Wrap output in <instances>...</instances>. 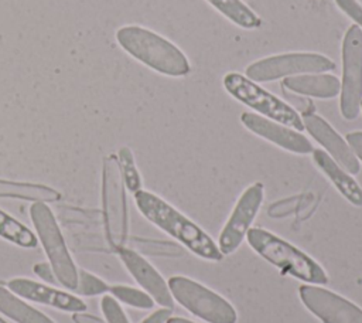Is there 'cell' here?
Masks as SVG:
<instances>
[{"instance_id":"cell-1","label":"cell","mask_w":362,"mask_h":323,"mask_svg":"<svg viewBox=\"0 0 362 323\" xmlns=\"http://www.w3.org/2000/svg\"><path fill=\"white\" fill-rule=\"evenodd\" d=\"M134 203L150 222L170 234L197 256L208 261L222 259L223 254L218 244L202 228L158 196L140 188L134 193Z\"/></svg>"},{"instance_id":"cell-2","label":"cell","mask_w":362,"mask_h":323,"mask_svg":"<svg viewBox=\"0 0 362 323\" xmlns=\"http://www.w3.org/2000/svg\"><path fill=\"white\" fill-rule=\"evenodd\" d=\"M116 40L133 58L160 74L182 76L189 72V62L184 52L148 28L140 26L120 27L116 31Z\"/></svg>"},{"instance_id":"cell-3","label":"cell","mask_w":362,"mask_h":323,"mask_svg":"<svg viewBox=\"0 0 362 323\" xmlns=\"http://www.w3.org/2000/svg\"><path fill=\"white\" fill-rule=\"evenodd\" d=\"M245 238L252 249L284 273L307 282L308 285H325L328 282L325 271L310 255L270 231L250 228Z\"/></svg>"},{"instance_id":"cell-4","label":"cell","mask_w":362,"mask_h":323,"mask_svg":"<svg viewBox=\"0 0 362 323\" xmlns=\"http://www.w3.org/2000/svg\"><path fill=\"white\" fill-rule=\"evenodd\" d=\"M30 218L34 224L37 239L47 254L48 264L54 271L57 282L65 289L75 292L79 271L68 251L54 212L47 203H33L30 207Z\"/></svg>"},{"instance_id":"cell-5","label":"cell","mask_w":362,"mask_h":323,"mask_svg":"<svg viewBox=\"0 0 362 323\" xmlns=\"http://www.w3.org/2000/svg\"><path fill=\"white\" fill-rule=\"evenodd\" d=\"M102 215L105 234L113 249L124 246L129 231L126 186L116 154H109L102 164Z\"/></svg>"},{"instance_id":"cell-6","label":"cell","mask_w":362,"mask_h":323,"mask_svg":"<svg viewBox=\"0 0 362 323\" xmlns=\"http://www.w3.org/2000/svg\"><path fill=\"white\" fill-rule=\"evenodd\" d=\"M167 285L173 299L194 316L208 323H236L235 307L206 286L185 276H171Z\"/></svg>"},{"instance_id":"cell-7","label":"cell","mask_w":362,"mask_h":323,"mask_svg":"<svg viewBox=\"0 0 362 323\" xmlns=\"http://www.w3.org/2000/svg\"><path fill=\"white\" fill-rule=\"evenodd\" d=\"M223 86L233 98L264 115L266 118L288 126L297 132L304 129L300 115L286 102L272 95L256 82L238 72H229L223 76Z\"/></svg>"},{"instance_id":"cell-8","label":"cell","mask_w":362,"mask_h":323,"mask_svg":"<svg viewBox=\"0 0 362 323\" xmlns=\"http://www.w3.org/2000/svg\"><path fill=\"white\" fill-rule=\"evenodd\" d=\"M335 64L317 52H288L252 62L246 68V78L253 82H269L303 74L332 71Z\"/></svg>"},{"instance_id":"cell-9","label":"cell","mask_w":362,"mask_h":323,"mask_svg":"<svg viewBox=\"0 0 362 323\" xmlns=\"http://www.w3.org/2000/svg\"><path fill=\"white\" fill-rule=\"evenodd\" d=\"M341 115L352 120L359 115L362 102V30L354 24L342 41Z\"/></svg>"},{"instance_id":"cell-10","label":"cell","mask_w":362,"mask_h":323,"mask_svg":"<svg viewBox=\"0 0 362 323\" xmlns=\"http://www.w3.org/2000/svg\"><path fill=\"white\" fill-rule=\"evenodd\" d=\"M263 186L260 183H255L249 186L239 197L232 214L229 215L219 235L218 248L223 255L235 252L242 244L246 232L250 230V225L259 212L263 201Z\"/></svg>"},{"instance_id":"cell-11","label":"cell","mask_w":362,"mask_h":323,"mask_svg":"<svg viewBox=\"0 0 362 323\" xmlns=\"http://www.w3.org/2000/svg\"><path fill=\"white\" fill-rule=\"evenodd\" d=\"M304 306L324 323H362V309L348 299L317 285H301Z\"/></svg>"},{"instance_id":"cell-12","label":"cell","mask_w":362,"mask_h":323,"mask_svg":"<svg viewBox=\"0 0 362 323\" xmlns=\"http://www.w3.org/2000/svg\"><path fill=\"white\" fill-rule=\"evenodd\" d=\"M303 126L304 129L328 152L345 171L349 174L359 173V160L354 154L349 144L338 135V132L321 116L315 113H303Z\"/></svg>"},{"instance_id":"cell-13","label":"cell","mask_w":362,"mask_h":323,"mask_svg":"<svg viewBox=\"0 0 362 323\" xmlns=\"http://www.w3.org/2000/svg\"><path fill=\"white\" fill-rule=\"evenodd\" d=\"M117 254L123 265L126 266V269L134 278V280L144 289L146 293L151 296V299L156 303L168 309L174 307V299L168 289L167 282L154 269V266H151V264L147 262V259H144L134 249H130L126 246H122L120 249H117Z\"/></svg>"},{"instance_id":"cell-14","label":"cell","mask_w":362,"mask_h":323,"mask_svg":"<svg viewBox=\"0 0 362 323\" xmlns=\"http://www.w3.org/2000/svg\"><path fill=\"white\" fill-rule=\"evenodd\" d=\"M242 123L255 135L288 150L293 153L307 154L313 152V146L310 140L301 135L300 132L284 126L279 122L260 116L257 113L245 112L240 115Z\"/></svg>"},{"instance_id":"cell-15","label":"cell","mask_w":362,"mask_h":323,"mask_svg":"<svg viewBox=\"0 0 362 323\" xmlns=\"http://www.w3.org/2000/svg\"><path fill=\"white\" fill-rule=\"evenodd\" d=\"M7 288L23 299H28L41 305H48L65 312H85L86 305L78 296L51 286L38 283L25 278H16L8 280Z\"/></svg>"},{"instance_id":"cell-16","label":"cell","mask_w":362,"mask_h":323,"mask_svg":"<svg viewBox=\"0 0 362 323\" xmlns=\"http://www.w3.org/2000/svg\"><path fill=\"white\" fill-rule=\"evenodd\" d=\"M283 86L294 94L315 98H334L341 91L339 79L324 72L287 76L283 79Z\"/></svg>"},{"instance_id":"cell-17","label":"cell","mask_w":362,"mask_h":323,"mask_svg":"<svg viewBox=\"0 0 362 323\" xmlns=\"http://www.w3.org/2000/svg\"><path fill=\"white\" fill-rule=\"evenodd\" d=\"M313 159L320 170L332 181L338 191L354 205H362V188L359 184L345 171L327 152L321 149H313Z\"/></svg>"},{"instance_id":"cell-18","label":"cell","mask_w":362,"mask_h":323,"mask_svg":"<svg viewBox=\"0 0 362 323\" xmlns=\"http://www.w3.org/2000/svg\"><path fill=\"white\" fill-rule=\"evenodd\" d=\"M0 198H18L31 203H54L61 200V193L44 184L0 178Z\"/></svg>"},{"instance_id":"cell-19","label":"cell","mask_w":362,"mask_h":323,"mask_svg":"<svg viewBox=\"0 0 362 323\" xmlns=\"http://www.w3.org/2000/svg\"><path fill=\"white\" fill-rule=\"evenodd\" d=\"M0 313L17 323H55L3 285H0Z\"/></svg>"},{"instance_id":"cell-20","label":"cell","mask_w":362,"mask_h":323,"mask_svg":"<svg viewBox=\"0 0 362 323\" xmlns=\"http://www.w3.org/2000/svg\"><path fill=\"white\" fill-rule=\"evenodd\" d=\"M235 24L245 28L260 26V18L240 0H206Z\"/></svg>"},{"instance_id":"cell-21","label":"cell","mask_w":362,"mask_h":323,"mask_svg":"<svg viewBox=\"0 0 362 323\" xmlns=\"http://www.w3.org/2000/svg\"><path fill=\"white\" fill-rule=\"evenodd\" d=\"M0 237L23 248H34L37 245L34 232L3 210H0Z\"/></svg>"},{"instance_id":"cell-22","label":"cell","mask_w":362,"mask_h":323,"mask_svg":"<svg viewBox=\"0 0 362 323\" xmlns=\"http://www.w3.org/2000/svg\"><path fill=\"white\" fill-rule=\"evenodd\" d=\"M117 162H119L122 178H123L126 188L134 194L136 191H139L141 188V177L136 167V162H134L132 150L126 146L120 147L119 153H117Z\"/></svg>"},{"instance_id":"cell-23","label":"cell","mask_w":362,"mask_h":323,"mask_svg":"<svg viewBox=\"0 0 362 323\" xmlns=\"http://www.w3.org/2000/svg\"><path fill=\"white\" fill-rule=\"evenodd\" d=\"M109 292L116 300H120L129 306L137 307V309H151L154 305V300L148 293L144 290L126 286V285H113L109 288Z\"/></svg>"},{"instance_id":"cell-24","label":"cell","mask_w":362,"mask_h":323,"mask_svg":"<svg viewBox=\"0 0 362 323\" xmlns=\"http://www.w3.org/2000/svg\"><path fill=\"white\" fill-rule=\"evenodd\" d=\"M109 285L106 282H103L100 278H98L96 275L86 272V271H79L78 275V286L76 290L79 295H85V296H96V295H103L106 292H109Z\"/></svg>"},{"instance_id":"cell-25","label":"cell","mask_w":362,"mask_h":323,"mask_svg":"<svg viewBox=\"0 0 362 323\" xmlns=\"http://www.w3.org/2000/svg\"><path fill=\"white\" fill-rule=\"evenodd\" d=\"M100 309L106 323H129L127 316L124 314L119 302L112 295H105L102 298Z\"/></svg>"},{"instance_id":"cell-26","label":"cell","mask_w":362,"mask_h":323,"mask_svg":"<svg viewBox=\"0 0 362 323\" xmlns=\"http://www.w3.org/2000/svg\"><path fill=\"white\" fill-rule=\"evenodd\" d=\"M338 7L362 27V4L356 0H335Z\"/></svg>"},{"instance_id":"cell-27","label":"cell","mask_w":362,"mask_h":323,"mask_svg":"<svg viewBox=\"0 0 362 323\" xmlns=\"http://www.w3.org/2000/svg\"><path fill=\"white\" fill-rule=\"evenodd\" d=\"M346 143L352 149L354 154L362 160V132H351L346 135Z\"/></svg>"},{"instance_id":"cell-28","label":"cell","mask_w":362,"mask_h":323,"mask_svg":"<svg viewBox=\"0 0 362 323\" xmlns=\"http://www.w3.org/2000/svg\"><path fill=\"white\" fill-rule=\"evenodd\" d=\"M34 272L44 280L49 282V283H57V278L54 275V271L51 268L49 264L45 262H40L37 265H34Z\"/></svg>"},{"instance_id":"cell-29","label":"cell","mask_w":362,"mask_h":323,"mask_svg":"<svg viewBox=\"0 0 362 323\" xmlns=\"http://www.w3.org/2000/svg\"><path fill=\"white\" fill-rule=\"evenodd\" d=\"M171 310L173 309H168V307L158 309L153 312L148 317H146L141 323H167V320L171 317Z\"/></svg>"},{"instance_id":"cell-30","label":"cell","mask_w":362,"mask_h":323,"mask_svg":"<svg viewBox=\"0 0 362 323\" xmlns=\"http://www.w3.org/2000/svg\"><path fill=\"white\" fill-rule=\"evenodd\" d=\"M72 320L75 323H105L103 320H100L99 317L89 314V313H83V312H76L72 314Z\"/></svg>"},{"instance_id":"cell-31","label":"cell","mask_w":362,"mask_h":323,"mask_svg":"<svg viewBox=\"0 0 362 323\" xmlns=\"http://www.w3.org/2000/svg\"><path fill=\"white\" fill-rule=\"evenodd\" d=\"M167 323H194V322H191L188 319H184V317H170L167 320Z\"/></svg>"},{"instance_id":"cell-32","label":"cell","mask_w":362,"mask_h":323,"mask_svg":"<svg viewBox=\"0 0 362 323\" xmlns=\"http://www.w3.org/2000/svg\"><path fill=\"white\" fill-rule=\"evenodd\" d=\"M0 323H7V322H4L3 319H0Z\"/></svg>"},{"instance_id":"cell-33","label":"cell","mask_w":362,"mask_h":323,"mask_svg":"<svg viewBox=\"0 0 362 323\" xmlns=\"http://www.w3.org/2000/svg\"><path fill=\"white\" fill-rule=\"evenodd\" d=\"M361 109H362V102H361Z\"/></svg>"}]
</instances>
